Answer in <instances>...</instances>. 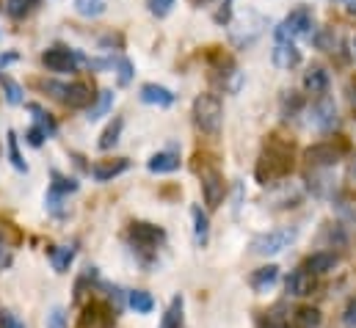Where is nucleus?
Returning a JSON list of instances; mask_svg holds the SVG:
<instances>
[{"mask_svg": "<svg viewBox=\"0 0 356 328\" xmlns=\"http://www.w3.org/2000/svg\"><path fill=\"white\" fill-rule=\"evenodd\" d=\"M293 144L279 138V136H268L266 147L257 158V165H254V177L260 185H273L276 179H284L293 174Z\"/></svg>", "mask_w": 356, "mask_h": 328, "instance_id": "1", "label": "nucleus"}, {"mask_svg": "<svg viewBox=\"0 0 356 328\" xmlns=\"http://www.w3.org/2000/svg\"><path fill=\"white\" fill-rule=\"evenodd\" d=\"M36 88H42L44 94H50L53 99H58L61 105L72 108V110H89L91 102L97 94H91V85L83 81H75V83H61V81H33Z\"/></svg>", "mask_w": 356, "mask_h": 328, "instance_id": "2", "label": "nucleus"}, {"mask_svg": "<svg viewBox=\"0 0 356 328\" xmlns=\"http://www.w3.org/2000/svg\"><path fill=\"white\" fill-rule=\"evenodd\" d=\"M191 116H193V127L204 136H218L221 133V124H224V105L216 94H199L193 99V108H191Z\"/></svg>", "mask_w": 356, "mask_h": 328, "instance_id": "3", "label": "nucleus"}, {"mask_svg": "<svg viewBox=\"0 0 356 328\" xmlns=\"http://www.w3.org/2000/svg\"><path fill=\"white\" fill-rule=\"evenodd\" d=\"M312 22H315L312 8L298 6V8H293V11L276 25L273 36H276V42H293V39H298V36H312Z\"/></svg>", "mask_w": 356, "mask_h": 328, "instance_id": "4", "label": "nucleus"}, {"mask_svg": "<svg viewBox=\"0 0 356 328\" xmlns=\"http://www.w3.org/2000/svg\"><path fill=\"white\" fill-rule=\"evenodd\" d=\"M127 240H130V246L136 248V251H141V254H155L158 248L166 243V232L158 224L133 221L130 229H127Z\"/></svg>", "mask_w": 356, "mask_h": 328, "instance_id": "5", "label": "nucleus"}, {"mask_svg": "<svg viewBox=\"0 0 356 328\" xmlns=\"http://www.w3.org/2000/svg\"><path fill=\"white\" fill-rule=\"evenodd\" d=\"M348 141H318L312 147L304 149V161L312 165V168H334V165L343 161V155L348 152Z\"/></svg>", "mask_w": 356, "mask_h": 328, "instance_id": "6", "label": "nucleus"}, {"mask_svg": "<svg viewBox=\"0 0 356 328\" xmlns=\"http://www.w3.org/2000/svg\"><path fill=\"white\" fill-rule=\"evenodd\" d=\"M296 240H298V227H282V229H270V232L252 238V251L260 256H273L290 248Z\"/></svg>", "mask_w": 356, "mask_h": 328, "instance_id": "7", "label": "nucleus"}, {"mask_svg": "<svg viewBox=\"0 0 356 328\" xmlns=\"http://www.w3.org/2000/svg\"><path fill=\"white\" fill-rule=\"evenodd\" d=\"M196 174L202 177V196H204V207L207 210H218L224 196H227V182L224 174L213 163L196 165Z\"/></svg>", "mask_w": 356, "mask_h": 328, "instance_id": "8", "label": "nucleus"}, {"mask_svg": "<svg viewBox=\"0 0 356 328\" xmlns=\"http://www.w3.org/2000/svg\"><path fill=\"white\" fill-rule=\"evenodd\" d=\"M81 64H86V58H83L81 50H70V47L56 44V47H47V50L42 53V67H44L47 72H58V75H64V72H78Z\"/></svg>", "mask_w": 356, "mask_h": 328, "instance_id": "9", "label": "nucleus"}, {"mask_svg": "<svg viewBox=\"0 0 356 328\" xmlns=\"http://www.w3.org/2000/svg\"><path fill=\"white\" fill-rule=\"evenodd\" d=\"M309 124L321 133H332L337 124H340V116H337V102L332 97H318L309 108Z\"/></svg>", "mask_w": 356, "mask_h": 328, "instance_id": "10", "label": "nucleus"}, {"mask_svg": "<svg viewBox=\"0 0 356 328\" xmlns=\"http://www.w3.org/2000/svg\"><path fill=\"white\" fill-rule=\"evenodd\" d=\"M284 287H287V295H293V298H307V295L315 293V287H318V276L301 265V268H296V270L287 276Z\"/></svg>", "mask_w": 356, "mask_h": 328, "instance_id": "11", "label": "nucleus"}, {"mask_svg": "<svg viewBox=\"0 0 356 328\" xmlns=\"http://www.w3.org/2000/svg\"><path fill=\"white\" fill-rule=\"evenodd\" d=\"M138 99L144 105H158V108H172L177 102V94L166 85H158V83H144L138 88Z\"/></svg>", "mask_w": 356, "mask_h": 328, "instance_id": "12", "label": "nucleus"}, {"mask_svg": "<svg viewBox=\"0 0 356 328\" xmlns=\"http://www.w3.org/2000/svg\"><path fill=\"white\" fill-rule=\"evenodd\" d=\"M113 323H116V312H111V306L89 304L78 328H113Z\"/></svg>", "mask_w": 356, "mask_h": 328, "instance_id": "13", "label": "nucleus"}, {"mask_svg": "<svg viewBox=\"0 0 356 328\" xmlns=\"http://www.w3.org/2000/svg\"><path fill=\"white\" fill-rule=\"evenodd\" d=\"M329 85H332V78H329L326 67H321V64H312V67L304 72V91H307V94H315V97H326V94H329Z\"/></svg>", "mask_w": 356, "mask_h": 328, "instance_id": "14", "label": "nucleus"}, {"mask_svg": "<svg viewBox=\"0 0 356 328\" xmlns=\"http://www.w3.org/2000/svg\"><path fill=\"white\" fill-rule=\"evenodd\" d=\"M270 58L276 69H296L301 64V50L296 47V42H276Z\"/></svg>", "mask_w": 356, "mask_h": 328, "instance_id": "15", "label": "nucleus"}, {"mask_svg": "<svg viewBox=\"0 0 356 328\" xmlns=\"http://www.w3.org/2000/svg\"><path fill=\"white\" fill-rule=\"evenodd\" d=\"M127 168H130V161H127V158H113V161H97L89 171L97 182H111V179H116L119 174H124Z\"/></svg>", "mask_w": 356, "mask_h": 328, "instance_id": "16", "label": "nucleus"}, {"mask_svg": "<svg viewBox=\"0 0 356 328\" xmlns=\"http://www.w3.org/2000/svg\"><path fill=\"white\" fill-rule=\"evenodd\" d=\"M304 268H307V270H312L315 276L332 273V270L337 268V254H334V251H315V254H309V256H307Z\"/></svg>", "mask_w": 356, "mask_h": 328, "instance_id": "17", "label": "nucleus"}, {"mask_svg": "<svg viewBox=\"0 0 356 328\" xmlns=\"http://www.w3.org/2000/svg\"><path fill=\"white\" fill-rule=\"evenodd\" d=\"M179 155L177 152H172V149H166V152H158V155H152L149 161H147V168L152 171V174H175L179 168Z\"/></svg>", "mask_w": 356, "mask_h": 328, "instance_id": "18", "label": "nucleus"}, {"mask_svg": "<svg viewBox=\"0 0 356 328\" xmlns=\"http://www.w3.org/2000/svg\"><path fill=\"white\" fill-rule=\"evenodd\" d=\"M191 218H193V243L199 248H204L207 240H210V218L199 204L191 207Z\"/></svg>", "mask_w": 356, "mask_h": 328, "instance_id": "19", "label": "nucleus"}, {"mask_svg": "<svg viewBox=\"0 0 356 328\" xmlns=\"http://www.w3.org/2000/svg\"><path fill=\"white\" fill-rule=\"evenodd\" d=\"M276 281H279V268H276V265L257 268V270L249 276V284H252V290H254V293H268Z\"/></svg>", "mask_w": 356, "mask_h": 328, "instance_id": "20", "label": "nucleus"}, {"mask_svg": "<svg viewBox=\"0 0 356 328\" xmlns=\"http://www.w3.org/2000/svg\"><path fill=\"white\" fill-rule=\"evenodd\" d=\"M113 91L111 88H102V91H97V97H94V102H91V108L86 110V119L89 122H97V119H102V116H108L111 113V108H113Z\"/></svg>", "mask_w": 356, "mask_h": 328, "instance_id": "21", "label": "nucleus"}, {"mask_svg": "<svg viewBox=\"0 0 356 328\" xmlns=\"http://www.w3.org/2000/svg\"><path fill=\"white\" fill-rule=\"evenodd\" d=\"M25 108L33 113V127L44 130V133H47V138H53V136L58 133V122H56V119H53V116L39 105V102H28Z\"/></svg>", "mask_w": 356, "mask_h": 328, "instance_id": "22", "label": "nucleus"}, {"mask_svg": "<svg viewBox=\"0 0 356 328\" xmlns=\"http://www.w3.org/2000/svg\"><path fill=\"white\" fill-rule=\"evenodd\" d=\"M122 130H124V119H122V116H113V122H111V124L102 130V136H99V141H97L99 152L113 149V147L119 144V138H122Z\"/></svg>", "mask_w": 356, "mask_h": 328, "instance_id": "23", "label": "nucleus"}, {"mask_svg": "<svg viewBox=\"0 0 356 328\" xmlns=\"http://www.w3.org/2000/svg\"><path fill=\"white\" fill-rule=\"evenodd\" d=\"M323 326V315L315 306H298L293 312V328H321Z\"/></svg>", "mask_w": 356, "mask_h": 328, "instance_id": "24", "label": "nucleus"}, {"mask_svg": "<svg viewBox=\"0 0 356 328\" xmlns=\"http://www.w3.org/2000/svg\"><path fill=\"white\" fill-rule=\"evenodd\" d=\"M182 323H185V301H182V295H175L158 328H182Z\"/></svg>", "mask_w": 356, "mask_h": 328, "instance_id": "25", "label": "nucleus"}, {"mask_svg": "<svg viewBox=\"0 0 356 328\" xmlns=\"http://www.w3.org/2000/svg\"><path fill=\"white\" fill-rule=\"evenodd\" d=\"M42 6V0H6V14L11 17V19H25V17H31L36 8Z\"/></svg>", "mask_w": 356, "mask_h": 328, "instance_id": "26", "label": "nucleus"}, {"mask_svg": "<svg viewBox=\"0 0 356 328\" xmlns=\"http://www.w3.org/2000/svg\"><path fill=\"white\" fill-rule=\"evenodd\" d=\"M127 304H130V309H136V315H149L155 309V298L147 290H130Z\"/></svg>", "mask_w": 356, "mask_h": 328, "instance_id": "27", "label": "nucleus"}, {"mask_svg": "<svg viewBox=\"0 0 356 328\" xmlns=\"http://www.w3.org/2000/svg\"><path fill=\"white\" fill-rule=\"evenodd\" d=\"M75 259V246H56L50 248V262L56 268V273H67L70 265Z\"/></svg>", "mask_w": 356, "mask_h": 328, "instance_id": "28", "label": "nucleus"}, {"mask_svg": "<svg viewBox=\"0 0 356 328\" xmlns=\"http://www.w3.org/2000/svg\"><path fill=\"white\" fill-rule=\"evenodd\" d=\"M309 39H312V44H315L318 50H323V53H334V50H340V36H337L332 28H321V31L312 33Z\"/></svg>", "mask_w": 356, "mask_h": 328, "instance_id": "29", "label": "nucleus"}, {"mask_svg": "<svg viewBox=\"0 0 356 328\" xmlns=\"http://www.w3.org/2000/svg\"><path fill=\"white\" fill-rule=\"evenodd\" d=\"M279 105H282V116L284 119H293V116H298L304 110V94H298V91L290 88V91L282 94V102Z\"/></svg>", "mask_w": 356, "mask_h": 328, "instance_id": "30", "label": "nucleus"}, {"mask_svg": "<svg viewBox=\"0 0 356 328\" xmlns=\"http://www.w3.org/2000/svg\"><path fill=\"white\" fill-rule=\"evenodd\" d=\"M50 179H53L50 190H56V193H61V196H70V193H75V190L81 188V182H78L75 177H67V174H61V171H50Z\"/></svg>", "mask_w": 356, "mask_h": 328, "instance_id": "31", "label": "nucleus"}, {"mask_svg": "<svg viewBox=\"0 0 356 328\" xmlns=\"http://www.w3.org/2000/svg\"><path fill=\"white\" fill-rule=\"evenodd\" d=\"M0 85H3V94H6L8 105H22V85L14 81L8 72H0Z\"/></svg>", "mask_w": 356, "mask_h": 328, "instance_id": "32", "label": "nucleus"}, {"mask_svg": "<svg viewBox=\"0 0 356 328\" xmlns=\"http://www.w3.org/2000/svg\"><path fill=\"white\" fill-rule=\"evenodd\" d=\"M6 144H8V161H11V165H14L17 171H28V163H25V161H22V155H19V138H17V133H14V130H8Z\"/></svg>", "mask_w": 356, "mask_h": 328, "instance_id": "33", "label": "nucleus"}, {"mask_svg": "<svg viewBox=\"0 0 356 328\" xmlns=\"http://www.w3.org/2000/svg\"><path fill=\"white\" fill-rule=\"evenodd\" d=\"M105 0H75V11L81 14V17H89V19H94V17H102L105 14Z\"/></svg>", "mask_w": 356, "mask_h": 328, "instance_id": "34", "label": "nucleus"}, {"mask_svg": "<svg viewBox=\"0 0 356 328\" xmlns=\"http://www.w3.org/2000/svg\"><path fill=\"white\" fill-rule=\"evenodd\" d=\"M113 69H116V81H119V85H130L133 75H136V67H133L130 58H124V56L113 58Z\"/></svg>", "mask_w": 356, "mask_h": 328, "instance_id": "35", "label": "nucleus"}, {"mask_svg": "<svg viewBox=\"0 0 356 328\" xmlns=\"http://www.w3.org/2000/svg\"><path fill=\"white\" fill-rule=\"evenodd\" d=\"M97 281V268H86L81 273V279L75 281V301H83V295L89 293V287Z\"/></svg>", "mask_w": 356, "mask_h": 328, "instance_id": "36", "label": "nucleus"}, {"mask_svg": "<svg viewBox=\"0 0 356 328\" xmlns=\"http://www.w3.org/2000/svg\"><path fill=\"white\" fill-rule=\"evenodd\" d=\"M64 199H67V196H61V193H56V190H50V193L44 196V204H47V210H50L56 218H64V215H67Z\"/></svg>", "mask_w": 356, "mask_h": 328, "instance_id": "37", "label": "nucleus"}, {"mask_svg": "<svg viewBox=\"0 0 356 328\" xmlns=\"http://www.w3.org/2000/svg\"><path fill=\"white\" fill-rule=\"evenodd\" d=\"M175 3H177V0H147V11L161 19V17H169V14H172Z\"/></svg>", "mask_w": 356, "mask_h": 328, "instance_id": "38", "label": "nucleus"}, {"mask_svg": "<svg viewBox=\"0 0 356 328\" xmlns=\"http://www.w3.org/2000/svg\"><path fill=\"white\" fill-rule=\"evenodd\" d=\"M44 138H47V133H44V130H39V127H33V124H31V127H28V133H25V144H28V147H33V149H39V147L44 144Z\"/></svg>", "mask_w": 356, "mask_h": 328, "instance_id": "39", "label": "nucleus"}, {"mask_svg": "<svg viewBox=\"0 0 356 328\" xmlns=\"http://www.w3.org/2000/svg\"><path fill=\"white\" fill-rule=\"evenodd\" d=\"M99 47H102V50H111V47L122 50V47H124V39H122V33H105V36L99 39Z\"/></svg>", "mask_w": 356, "mask_h": 328, "instance_id": "40", "label": "nucleus"}, {"mask_svg": "<svg viewBox=\"0 0 356 328\" xmlns=\"http://www.w3.org/2000/svg\"><path fill=\"white\" fill-rule=\"evenodd\" d=\"M47 328H67V315L61 306H56L50 315H47Z\"/></svg>", "mask_w": 356, "mask_h": 328, "instance_id": "41", "label": "nucleus"}, {"mask_svg": "<svg viewBox=\"0 0 356 328\" xmlns=\"http://www.w3.org/2000/svg\"><path fill=\"white\" fill-rule=\"evenodd\" d=\"M0 328H25V323L14 312H0Z\"/></svg>", "mask_w": 356, "mask_h": 328, "instance_id": "42", "label": "nucleus"}, {"mask_svg": "<svg viewBox=\"0 0 356 328\" xmlns=\"http://www.w3.org/2000/svg\"><path fill=\"white\" fill-rule=\"evenodd\" d=\"M343 323L348 328H356V298H351L346 304V312H343Z\"/></svg>", "mask_w": 356, "mask_h": 328, "instance_id": "43", "label": "nucleus"}, {"mask_svg": "<svg viewBox=\"0 0 356 328\" xmlns=\"http://www.w3.org/2000/svg\"><path fill=\"white\" fill-rule=\"evenodd\" d=\"M257 328H290L279 315H266L260 323H257Z\"/></svg>", "mask_w": 356, "mask_h": 328, "instance_id": "44", "label": "nucleus"}, {"mask_svg": "<svg viewBox=\"0 0 356 328\" xmlns=\"http://www.w3.org/2000/svg\"><path fill=\"white\" fill-rule=\"evenodd\" d=\"M14 61H19V53H17V50L3 53V56H0V72H6V67H8V64H14Z\"/></svg>", "mask_w": 356, "mask_h": 328, "instance_id": "45", "label": "nucleus"}, {"mask_svg": "<svg viewBox=\"0 0 356 328\" xmlns=\"http://www.w3.org/2000/svg\"><path fill=\"white\" fill-rule=\"evenodd\" d=\"M11 262V248H8V243L0 238V268H6Z\"/></svg>", "mask_w": 356, "mask_h": 328, "instance_id": "46", "label": "nucleus"}, {"mask_svg": "<svg viewBox=\"0 0 356 328\" xmlns=\"http://www.w3.org/2000/svg\"><path fill=\"white\" fill-rule=\"evenodd\" d=\"M348 105H351V110L356 113V81L348 83Z\"/></svg>", "mask_w": 356, "mask_h": 328, "instance_id": "47", "label": "nucleus"}, {"mask_svg": "<svg viewBox=\"0 0 356 328\" xmlns=\"http://www.w3.org/2000/svg\"><path fill=\"white\" fill-rule=\"evenodd\" d=\"M343 3H346V6L351 8V11H356V0H343Z\"/></svg>", "mask_w": 356, "mask_h": 328, "instance_id": "48", "label": "nucleus"}, {"mask_svg": "<svg viewBox=\"0 0 356 328\" xmlns=\"http://www.w3.org/2000/svg\"><path fill=\"white\" fill-rule=\"evenodd\" d=\"M191 3H196V6H202V3H210V0H191Z\"/></svg>", "mask_w": 356, "mask_h": 328, "instance_id": "49", "label": "nucleus"}, {"mask_svg": "<svg viewBox=\"0 0 356 328\" xmlns=\"http://www.w3.org/2000/svg\"><path fill=\"white\" fill-rule=\"evenodd\" d=\"M351 174L356 177V161H354V165H351Z\"/></svg>", "mask_w": 356, "mask_h": 328, "instance_id": "50", "label": "nucleus"}, {"mask_svg": "<svg viewBox=\"0 0 356 328\" xmlns=\"http://www.w3.org/2000/svg\"><path fill=\"white\" fill-rule=\"evenodd\" d=\"M354 56H356V39H354Z\"/></svg>", "mask_w": 356, "mask_h": 328, "instance_id": "51", "label": "nucleus"}, {"mask_svg": "<svg viewBox=\"0 0 356 328\" xmlns=\"http://www.w3.org/2000/svg\"><path fill=\"white\" fill-rule=\"evenodd\" d=\"M0 39H3V28H0Z\"/></svg>", "mask_w": 356, "mask_h": 328, "instance_id": "52", "label": "nucleus"}]
</instances>
